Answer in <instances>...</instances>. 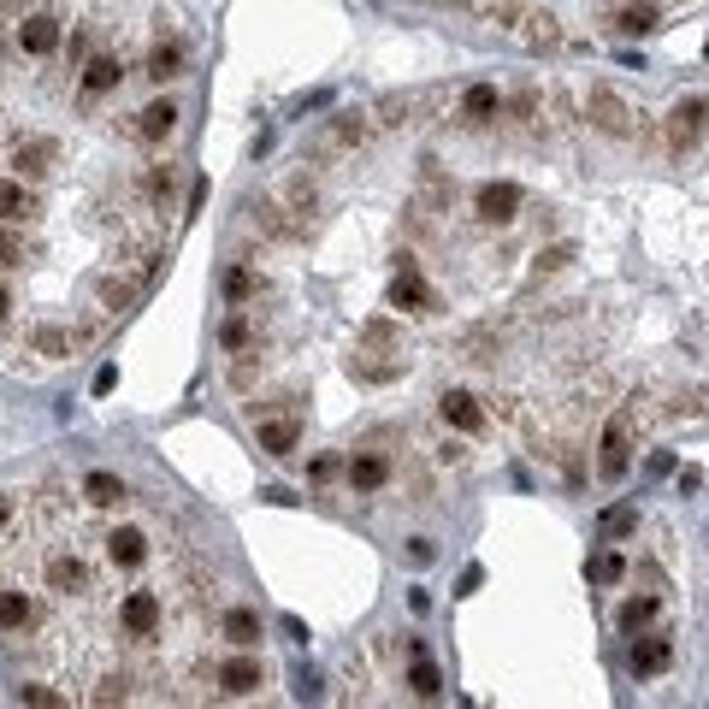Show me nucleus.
<instances>
[{
    "label": "nucleus",
    "instance_id": "7c9ffc66",
    "mask_svg": "<svg viewBox=\"0 0 709 709\" xmlns=\"http://www.w3.org/2000/svg\"><path fill=\"white\" fill-rule=\"evenodd\" d=\"M178 71H184V54H178L172 42H160V48L148 54V77H160V83H166V77H178Z\"/></svg>",
    "mask_w": 709,
    "mask_h": 709
},
{
    "label": "nucleus",
    "instance_id": "2eb2a0df",
    "mask_svg": "<svg viewBox=\"0 0 709 709\" xmlns=\"http://www.w3.org/2000/svg\"><path fill=\"white\" fill-rule=\"evenodd\" d=\"M107 562H113V568H142V562H148V538H142L136 526L113 532V538H107Z\"/></svg>",
    "mask_w": 709,
    "mask_h": 709
},
{
    "label": "nucleus",
    "instance_id": "58836bf2",
    "mask_svg": "<svg viewBox=\"0 0 709 709\" xmlns=\"http://www.w3.org/2000/svg\"><path fill=\"white\" fill-rule=\"evenodd\" d=\"M408 556H414V562H420V568H426V562H432V556H438V550H432V538H414V544H408Z\"/></svg>",
    "mask_w": 709,
    "mask_h": 709
},
{
    "label": "nucleus",
    "instance_id": "e433bc0d",
    "mask_svg": "<svg viewBox=\"0 0 709 709\" xmlns=\"http://www.w3.org/2000/svg\"><path fill=\"white\" fill-rule=\"evenodd\" d=\"M0 266H24V243L6 237V231H0Z\"/></svg>",
    "mask_w": 709,
    "mask_h": 709
},
{
    "label": "nucleus",
    "instance_id": "ea45409f",
    "mask_svg": "<svg viewBox=\"0 0 709 709\" xmlns=\"http://www.w3.org/2000/svg\"><path fill=\"white\" fill-rule=\"evenodd\" d=\"M119 385V367H101V373H95V390H101V396H107V390Z\"/></svg>",
    "mask_w": 709,
    "mask_h": 709
},
{
    "label": "nucleus",
    "instance_id": "473e14b6",
    "mask_svg": "<svg viewBox=\"0 0 709 709\" xmlns=\"http://www.w3.org/2000/svg\"><path fill=\"white\" fill-rule=\"evenodd\" d=\"M130 296H136V284H119V278H107V284H101V308H107V314H125Z\"/></svg>",
    "mask_w": 709,
    "mask_h": 709
},
{
    "label": "nucleus",
    "instance_id": "79ce46f5",
    "mask_svg": "<svg viewBox=\"0 0 709 709\" xmlns=\"http://www.w3.org/2000/svg\"><path fill=\"white\" fill-rule=\"evenodd\" d=\"M6 314H12V296H6V290H0V320H6Z\"/></svg>",
    "mask_w": 709,
    "mask_h": 709
},
{
    "label": "nucleus",
    "instance_id": "2f4dec72",
    "mask_svg": "<svg viewBox=\"0 0 709 709\" xmlns=\"http://www.w3.org/2000/svg\"><path fill=\"white\" fill-rule=\"evenodd\" d=\"M526 24H532V42H538V48H556V42H562V30H556V12H532Z\"/></svg>",
    "mask_w": 709,
    "mask_h": 709
},
{
    "label": "nucleus",
    "instance_id": "f3484780",
    "mask_svg": "<svg viewBox=\"0 0 709 709\" xmlns=\"http://www.w3.org/2000/svg\"><path fill=\"white\" fill-rule=\"evenodd\" d=\"M385 479H390L385 455H355V461H349V485H355V491H385Z\"/></svg>",
    "mask_w": 709,
    "mask_h": 709
},
{
    "label": "nucleus",
    "instance_id": "6e6552de",
    "mask_svg": "<svg viewBox=\"0 0 709 709\" xmlns=\"http://www.w3.org/2000/svg\"><path fill=\"white\" fill-rule=\"evenodd\" d=\"M390 308H402V314H432V308H438V296L426 290V278H420L414 266H402V272H396V284H390Z\"/></svg>",
    "mask_w": 709,
    "mask_h": 709
},
{
    "label": "nucleus",
    "instance_id": "b1692460",
    "mask_svg": "<svg viewBox=\"0 0 709 709\" xmlns=\"http://www.w3.org/2000/svg\"><path fill=\"white\" fill-rule=\"evenodd\" d=\"M615 30H627V36H645V30H656V6H650V0L621 6V12H615Z\"/></svg>",
    "mask_w": 709,
    "mask_h": 709
},
{
    "label": "nucleus",
    "instance_id": "7ed1b4c3",
    "mask_svg": "<svg viewBox=\"0 0 709 709\" xmlns=\"http://www.w3.org/2000/svg\"><path fill=\"white\" fill-rule=\"evenodd\" d=\"M704 125H709V107L698 101V95L674 101V113H668V148H674V154H686V148L704 136Z\"/></svg>",
    "mask_w": 709,
    "mask_h": 709
},
{
    "label": "nucleus",
    "instance_id": "f03ea898",
    "mask_svg": "<svg viewBox=\"0 0 709 709\" xmlns=\"http://www.w3.org/2000/svg\"><path fill=\"white\" fill-rule=\"evenodd\" d=\"M585 113H591V125H597V130H609V136H633V130H639V125H633L639 113H633V107H627V101H621L615 89H591Z\"/></svg>",
    "mask_w": 709,
    "mask_h": 709
},
{
    "label": "nucleus",
    "instance_id": "9b49d317",
    "mask_svg": "<svg viewBox=\"0 0 709 709\" xmlns=\"http://www.w3.org/2000/svg\"><path fill=\"white\" fill-rule=\"evenodd\" d=\"M48 585H54L60 597H77V591H89V568H83L71 550H54V556H48Z\"/></svg>",
    "mask_w": 709,
    "mask_h": 709
},
{
    "label": "nucleus",
    "instance_id": "a19ab883",
    "mask_svg": "<svg viewBox=\"0 0 709 709\" xmlns=\"http://www.w3.org/2000/svg\"><path fill=\"white\" fill-rule=\"evenodd\" d=\"M0 520H12V497L6 491H0Z\"/></svg>",
    "mask_w": 709,
    "mask_h": 709
},
{
    "label": "nucleus",
    "instance_id": "4468645a",
    "mask_svg": "<svg viewBox=\"0 0 709 709\" xmlns=\"http://www.w3.org/2000/svg\"><path fill=\"white\" fill-rule=\"evenodd\" d=\"M497 113H503V95H497L491 83H473V89L461 95V119H467V125H491Z\"/></svg>",
    "mask_w": 709,
    "mask_h": 709
},
{
    "label": "nucleus",
    "instance_id": "f8f14e48",
    "mask_svg": "<svg viewBox=\"0 0 709 709\" xmlns=\"http://www.w3.org/2000/svg\"><path fill=\"white\" fill-rule=\"evenodd\" d=\"M172 130H178V107H172V101H148V107L136 113V136H142V142H166Z\"/></svg>",
    "mask_w": 709,
    "mask_h": 709
},
{
    "label": "nucleus",
    "instance_id": "a211bd4d",
    "mask_svg": "<svg viewBox=\"0 0 709 709\" xmlns=\"http://www.w3.org/2000/svg\"><path fill=\"white\" fill-rule=\"evenodd\" d=\"M30 349L48 355V361H60V355L77 349V331H65V325H36V331H30Z\"/></svg>",
    "mask_w": 709,
    "mask_h": 709
},
{
    "label": "nucleus",
    "instance_id": "412c9836",
    "mask_svg": "<svg viewBox=\"0 0 709 709\" xmlns=\"http://www.w3.org/2000/svg\"><path fill=\"white\" fill-rule=\"evenodd\" d=\"M30 621H36L30 597H24V591H0V633H24Z\"/></svg>",
    "mask_w": 709,
    "mask_h": 709
},
{
    "label": "nucleus",
    "instance_id": "c9c22d12",
    "mask_svg": "<svg viewBox=\"0 0 709 709\" xmlns=\"http://www.w3.org/2000/svg\"><path fill=\"white\" fill-rule=\"evenodd\" d=\"M568 260H574V243H556V249H544V255H538V278H544V272H562Z\"/></svg>",
    "mask_w": 709,
    "mask_h": 709
},
{
    "label": "nucleus",
    "instance_id": "9d476101",
    "mask_svg": "<svg viewBox=\"0 0 709 709\" xmlns=\"http://www.w3.org/2000/svg\"><path fill=\"white\" fill-rule=\"evenodd\" d=\"M219 686H225L231 698H249V692H260V686H266V668H260L255 656H231V662L219 668Z\"/></svg>",
    "mask_w": 709,
    "mask_h": 709
},
{
    "label": "nucleus",
    "instance_id": "c85d7f7f",
    "mask_svg": "<svg viewBox=\"0 0 709 709\" xmlns=\"http://www.w3.org/2000/svg\"><path fill=\"white\" fill-rule=\"evenodd\" d=\"M585 574H591L597 585H621V574H627V562H621L615 550H597V556L585 562Z\"/></svg>",
    "mask_w": 709,
    "mask_h": 709
},
{
    "label": "nucleus",
    "instance_id": "dca6fc26",
    "mask_svg": "<svg viewBox=\"0 0 709 709\" xmlns=\"http://www.w3.org/2000/svg\"><path fill=\"white\" fill-rule=\"evenodd\" d=\"M30 213H36V195L24 190L18 178H0V225H18Z\"/></svg>",
    "mask_w": 709,
    "mask_h": 709
},
{
    "label": "nucleus",
    "instance_id": "cd10ccee",
    "mask_svg": "<svg viewBox=\"0 0 709 709\" xmlns=\"http://www.w3.org/2000/svg\"><path fill=\"white\" fill-rule=\"evenodd\" d=\"M361 349H390V355H402V337H396L390 320H367L361 325Z\"/></svg>",
    "mask_w": 709,
    "mask_h": 709
},
{
    "label": "nucleus",
    "instance_id": "f704fd0d",
    "mask_svg": "<svg viewBox=\"0 0 709 709\" xmlns=\"http://www.w3.org/2000/svg\"><path fill=\"white\" fill-rule=\"evenodd\" d=\"M633 526H639V509H627V503L603 515V532H609V538H621V532H633Z\"/></svg>",
    "mask_w": 709,
    "mask_h": 709
},
{
    "label": "nucleus",
    "instance_id": "423d86ee",
    "mask_svg": "<svg viewBox=\"0 0 709 709\" xmlns=\"http://www.w3.org/2000/svg\"><path fill=\"white\" fill-rule=\"evenodd\" d=\"M367 142V113H343V119H331V125L320 130V148L325 160H337V154H349V148H361Z\"/></svg>",
    "mask_w": 709,
    "mask_h": 709
},
{
    "label": "nucleus",
    "instance_id": "5701e85b",
    "mask_svg": "<svg viewBox=\"0 0 709 709\" xmlns=\"http://www.w3.org/2000/svg\"><path fill=\"white\" fill-rule=\"evenodd\" d=\"M83 497H89L95 509H113V503H125V485H119L113 473H89V479H83Z\"/></svg>",
    "mask_w": 709,
    "mask_h": 709
},
{
    "label": "nucleus",
    "instance_id": "aec40b11",
    "mask_svg": "<svg viewBox=\"0 0 709 709\" xmlns=\"http://www.w3.org/2000/svg\"><path fill=\"white\" fill-rule=\"evenodd\" d=\"M48 160H54V142H18V148H12L18 178H42V172H48Z\"/></svg>",
    "mask_w": 709,
    "mask_h": 709
},
{
    "label": "nucleus",
    "instance_id": "f257e3e1",
    "mask_svg": "<svg viewBox=\"0 0 709 709\" xmlns=\"http://www.w3.org/2000/svg\"><path fill=\"white\" fill-rule=\"evenodd\" d=\"M627 461H633V408H627V414H615V420L603 426V455H597V473H603V479H621V473H627Z\"/></svg>",
    "mask_w": 709,
    "mask_h": 709
},
{
    "label": "nucleus",
    "instance_id": "393cba45",
    "mask_svg": "<svg viewBox=\"0 0 709 709\" xmlns=\"http://www.w3.org/2000/svg\"><path fill=\"white\" fill-rule=\"evenodd\" d=\"M408 686H414L420 698H438V692H444V674L432 668V656H426V650H414V674H408Z\"/></svg>",
    "mask_w": 709,
    "mask_h": 709
},
{
    "label": "nucleus",
    "instance_id": "c756f323",
    "mask_svg": "<svg viewBox=\"0 0 709 709\" xmlns=\"http://www.w3.org/2000/svg\"><path fill=\"white\" fill-rule=\"evenodd\" d=\"M249 296H260V278L249 266H231L225 272V302H249Z\"/></svg>",
    "mask_w": 709,
    "mask_h": 709
},
{
    "label": "nucleus",
    "instance_id": "4c0bfd02",
    "mask_svg": "<svg viewBox=\"0 0 709 709\" xmlns=\"http://www.w3.org/2000/svg\"><path fill=\"white\" fill-rule=\"evenodd\" d=\"M219 337H225V349H243V343H249V325H243V320H225V331H219Z\"/></svg>",
    "mask_w": 709,
    "mask_h": 709
},
{
    "label": "nucleus",
    "instance_id": "39448f33",
    "mask_svg": "<svg viewBox=\"0 0 709 709\" xmlns=\"http://www.w3.org/2000/svg\"><path fill=\"white\" fill-rule=\"evenodd\" d=\"M160 615H166V609H160L154 591H130L125 603H119V621H125L130 639H154V633H160Z\"/></svg>",
    "mask_w": 709,
    "mask_h": 709
},
{
    "label": "nucleus",
    "instance_id": "6ab92c4d",
    "mask_svg": "<svg viewBox=\"0 0 709 709\" xmlns=\"http://www.w3.org/2000/svg\"><path fill=\"white\" fill-rule=\"evenodd\" d=\"M119 77H125V71H119V60H113V54H95V60L83 65V89H89V95L119 89Z\"/></svg>",
    "mask_w": 709,
    "mask_h": 709
},
{
    "label": "nucleus",
    "instance_id": "a878e982",
    "mask_svg": "<svg viewBox=\"0 0 709 709\" xmlns=\"http://www.w3.org/2000/svg\"><path fill=\"white\" fill-rule=\"evenodd\" d=\"M225 639H231V645H255V639H260V615H255V609H231V615H225Z\"/></svg>",
    "mask_w": 709,
    "mask_h": 709
},
{
    "label": "nucleus",
    "instance_id": "4be33fe9",
    "mask_svg": "<svg viewBox=\"0 0 709 709\" xmlns=\"http://www.w3.org/2000/svg\"><path fill=\"white\" fill-rule=\"evenodd\" d=\"M674 662V645L668 639H645V645H633V674H662Z\"/></svg>",
    "mask_w": 709,
    "mask_h": 709
},
{
    "label": "nucleus",
    "instance_id": "ddd939ff",
    "mask_svg": "<svg viewBox=\"0 0 709 709\" xmlns=\"http://www.w3.org/2000/svg\"><path fill=\"white\" fill-rule=\"evenodd\" d=\"M302 444V420L290 414V420H260V450L266 455H296Z\"/></svg>",
    "mask_w": 709,
    "mask_h": 709
},
{
    "label": "nucleus",
    "instance_id": "1a4fd4ad",
    "mask_svg": "<svg viewBox=\"0 0 709 709\" xmlns=\"http://www.w3.org/2000/svg\"><path fill=\"white\" fill-rule=\"evenodd\" d=\"M438 414H444V426H455V432H479V426H485V408H479V396H467V390H444V396H438Z\"/></svg>",
    "mask_w": 709,
    "mask_h": 709
},
{
    "label": "nucleus",
    "instance_id": "0eeeda50",
    "mask_svg": "<svg viewBox=\"0 0 709 709\" xmlns=\"http://www.w3.org/2000/svg\"><path fill=\"white\" fill-rule=\"evenodd\" d=\"M473 213H479L485 225H509V219L520 213V190H515V184H479Z\"/></svg>",
    "mask_w": 709,
    "mask_h": 709
},
{
    "label": "nucleus",
    "instance_id": "bb28decb",
    "mask_svg": "<svg viewBox=\"0 0 709 709\" xmlns=\"http://www.w3.org/2000/svg\"><path fill=\"white\" fill-rule=\"evenodd\" d=\"M656 621V597H627L621 603V633H645Z\"/></svg>",
    "mask_w": 709,
    "mask_h": 709
},
{
    "label": "nucleus",
    "instance_id": "72a5a7b5",
    "mask_svg": "<svg viewBox=\"0 0 709 709\" xmlns=\"http://www.w3.org/2000/svg\"><path fill=\"white\" fill-rule=\"evenodd\" d=\"M18 704H36V709H60L65 698H60V692H48V686H36V680H30V686H18Z\"/></svg>",
    "mask_w": 709,
    "mask_h": 709
},
{
    "label": "nucleus",
    "instance_id": "20e7f679",
    "mask_svg": "<svg viewBox=\"0 0 709 709\" xmlns=\"http://www.w3.org/2000/svg\"><path fill=\"white\" fill-rule=\"evenodd\" d=\"M18 54H30V60H48L54 48H60V18H48V12H30L24 24H18Z\"/></svg>",
    "mask_w": 709,
    "mask_h": 709
}]
</instances>
